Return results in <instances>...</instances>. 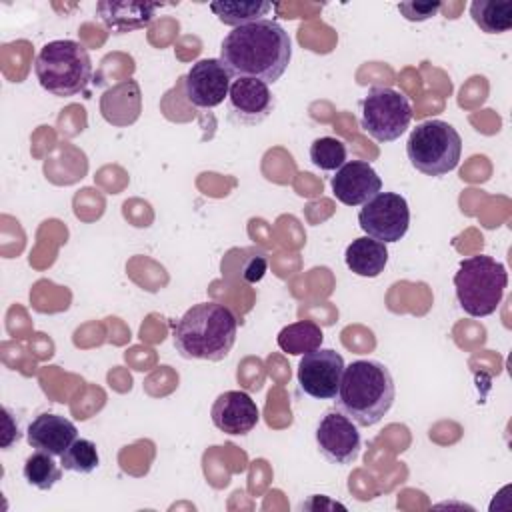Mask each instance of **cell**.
Here are the masks:
<instances>
[{"label": "cell", "mask_w": 512, "mask_h": 512, "mask_svg": "<svg viewBox=\"0 0 512 512\" xmlns=\"http://www.w3.org/2000/svg\"><path fill=\"white\" fill-rule=\"evenodd\" d=\"M292 58L288 32L276 20H256L226 34L220 44V62L234 78H256L274 84Z\"/></svg>", "instance_id": "cell-1"}, {"label": "cell", "mask_w": 512, "mask_h": 512, "mask_svg": "<svg viewBox=\"0 0 512 512\" xmlns=\"http://www.w3.org/2000/svg\"><path fill=\"white\" fill-rule=\"evenodd\" d=\"M396 398L394 378L386 364L378 360H354L344 368L334 408L344 412L358 426L378 424Z\"/></svg>", "instance_id": "cell-2"}, {"label": "cell", "mask_w": 512, "mask_h": 512, "mask_svg": "<svg viewBox=\"0 0 512 512\" xmlns=\"http://www.w3.org/2000/svg\"><path fill=\"white\" fill-rule=\"evenodd\" d=\"M238 320L218 302H200L188 308L174 326V348L186 360L220 362L236 342Z\"/></svg>", "instance_id": "cell-3"}, {"label": "cell", "mask_w": 512, "mask_h": 512, "mask_svg": "<svg viewBox=\"0 0 512 512\" xmlns=\"http://www.w3.org/2000/svg\"><path fill=\"white\" fill-rule=\"evenodd\" d=\"M34 74L40 86L60 98L80 94L92 78L88 50L76 40H52L44 44L34 60Z\"/></svg>", "instance_id": "cell-4"}, {"label": "cell", "mask_w": 512, "mask_h": 512, "mask_svg": "<svg viewBox=\"0 0 512 512\" xmlns=\"http://www.w3.org/2000/svg\"><path fill=\"white\" fill-rule=\"evenodd\" d=\"M506 286V266L488 254L462 260L458 272L454 274L458 304L472 318L494 314L502 302Z\"/></svg>", "instance_id": "cell-5"}, {"label": "cell", "mask_w": 512, "mask_h": 512, "mask_svg": "<svg viewBox=\"0 0 512 512\" xmlns=\"http://www.w3.org/2000/svg\"><path fill=\"white\" fill-rule=\"evenodd\" d=\"M462 154V138L458 130L438 118L424 120L412 128L406 142L410 164L426 176H444L452 172Z\"/></svg>", "instance_id": "cell-6"}, {"label": "cell", "mask_w": 512, "mask_h": 512, "mask_svg": "<svg viewBox=\"0 0 512 512\" xmlns=\"http://www.w3.org/2000/svg\"><path fill=\"white\" fill-rule=\"evenodd\" d=\"M412 120L410 100L388 86H374L360 104V126L378 142L398 140Z\"/></svg>", "instance_id": "cell-7"}, {"label": "cell", "mask_w": 512, "mask_h": 512, "mask_svg": "<svg viewBox=\"0 0 512 512\" xmlns=\"http://www.w3.org/2000/svg\"><path fill=\"white\" fill-rule=\"evenodd\" d=\"M358 224L366 236L390 244L404 238L410 226V208L402 194L378 192L358 212Z\"/></svg>", "instance_id": "cell-8"}, {"label": "cell", "mask_w": 512, "mask_h": 512, "mask_svg": "<svg viewBox=\"0 0 512 512\" xmlns=\"http://www.w3.org/2000/svg\"><path fill=\"white\" fill-rule=\"evenodd\" d=\"M316 446L318 452L336 466L352 464L360 456L362 438L358 432V424L352 422L338 408H330L322 414L316 424Z\"/></svg>", "instance_id": "cell-9"}, {"label": "cell", "mask_w": 512, "mask_h": 512, "mask_svg": "<svg viewBox=\"0 0 512 512\" xmlns=\"http://www.w3.org/2000/svg\"><path fill=\"white\" fill-rule=\"evenodd\" d=\"M344 358L332 348H316L302 354L298 364L300 390L314 400H334L344 374Z\"/></svg>", "instance_id": "cell-10"}, {"label": "cell", "mask_w": 512, "mask_h": 512, "mask_svg": "<svg viewBox=\"0 0 512 512\" xmlns=\"http://www.w3.org/2000/svg\"><path fill=\"white\" fill-rule=\"evenodd\" d=\"M232 74L220 58H202L188 70L184 78V92L196 108H216L228 98Z\"/></svg>", "instance_id": "cell-11"}, {"label": "cell", "mask_w": 512, "mask_h": 512, "mask_svg": "<svg viewBox=\"0 0 512 512\" xmlns=\"http://www.w3.org/2000/svg\"><path fill=\"white\" fill-rule=\"evenodd\" d=\"M228 114L234 122L254 126L266 120L274 108V96L266 82L256 78H236L228 92Z\"/></svg>", "instance_id": "cell-12"}, {"label": "cell", "mask_w": 512, "mask_h": 512, "mask_svg": "<svg viewBox=\"0 0 512 512\" xmlns=\"http://www.w3.org/2000/svg\"><path fill=\"white\" fill-rule=\"evenodd\" d=\"M330 186L336 200L346 206H362L378 192H382V180L378 172L364 160L344 162L334 172Z\"/></svg>", "instance_id": "cell-13"}, {"label": "cell", "mask_w": 512, "mask_h": 512, "mask_svg": "<svg viewBox=\"0 0 512 512\" xmlns=\"http://www.w3.org/2000/svg\"><path fill=\"white\" fill-rule=\"evenodd\" d=\"M210 418L220 432L230 436H244L256 428L260 410L248 392L226 390L214 400Z\"/></svg>", "instance_id": "cell-14"}, {"label": "cell", "mask_w": 512, "mask_h": 512, "mask_svg": "<svg viewBox=\"0 0 512 512\" xmlns=\"http://www.w3.org/2000/svg\"><path fill=\"white\" fill-rule=\"evenodd\" d=\"M78 438V430L72 420L60 414L42 412L26 428V440L34 450L62 456L64 450Z\"/></svg>", "instance_id": "cell-15"}, {"label": "cell", "mask_w": 512, "mask_h": 512, "mask_svg": "<svg viewBox=\"0 0 512 512\" xmlns=\"http://www.w3.org/2000/svg\"><path fill=\"white\" fill-rule=\"evenodd\" d=\"M160 2H132V0H104L96 4V12L102 20V24L116 32L126 34L140 28H146L160 8Z\"/></svg>", "instance_id": "cell-16"}, {"label": "cell", "mask_w": 512, "mask_h": 512, "mask_svg": "<svg viewBox=\"0 0 512 512\" xmlns=\"http://www.w3.org/2000/svg\"><path fill=\"white\" fill-rule=\"evenodd\" d=\"M142 108L140 86L134 80H124L108 88L100 98V112L114 126H128L138 120Z\"/></svg>", "instance_id": "cell-17"}, {"label": "cell", "mask_w": 512, "mask_h": 512, "mask_svg": "<svg viewBox=\"0 0 512 512\" xmlns=\"http://www.w3.org/2000/svg\"><path fill=\"white\" fill-rule=\"evenodd\" d=\"M346 266L362 278H376L384 272L388 264V248L370 236L352 240L344 252Z\"/></svg>", "instance_id": "cell-18"}, {"label": "cell", "mask_w": 512, "mask_h": 512, "mask_svg": "<svg viewBox=\"0 0 512 512\" xmlns=\"http://www.w3.org/2000/svg\"><path fill=\"white\" fill-rule=\"evenodd\" d=\"M324 340V332L322 328L312 322V320H300V322H292L288 326H284L278 332V348L292 354V356H300V354H308L316 348L322 346Z\"/></svg>", "instance_id": "cell-19"}, {"label": "cell", "mask_w": 512, "mask_h": 512, "mask_svg": "<svg viewBox=\"0 0 512 512\" xmlns=\"http://www.w3.org/2000/svg\"><path fill=\"white\" fill-rule=\"evenodd\" d=\"M474 24L486 34H502L512 28L510 0H474L470 4Z\"/></svg>", "instance_id": "cell-20"}, {"label": "cell", "mask_w": 512, "mask_h": 512, "mask_svg": "<svg viewBox=\"0 0 512 512\" xmlns=\"http://www.w3.org/2000/svg\"><path fill=\"white\" fill-rule=\"evenodd\" d=\"M210 10L214 12V16H218V20L226 26H244L256 20H262V16H266L272 10L270 2H212Z\"/></svg>", "instance_id": "cell-21"}, {"label": "cell", "mask_w": 512, "mask_h": 512, "mask_svg": "<svg viewBox=\"0 0 512 512\" xmlns=\"http://www.w3.org/2000/svg\"><path fill=\"white\" fill-rule=\"evenodd\" d=\"M24 480L38 488V490H50L60 478H62V466L54 462V456L42 450H34L22 466Z\"/></svg>", "instance_id": "cell-22"}, {"label": "cell", "mask_w": 512, "mask_h": 512, "mask_svg": "<svg viewBox=\"0 0 512 512\" xmlns=\"http://www.w3.org/2000/svg\"><path fill=\"white\" fill-rule=\"evenodd\" d=\"M98 464L100 456L96 444L88 438H76L60 456V466L76 474H90L98 468Z\"/></svg>", "instance_id": "cell-23"}, {"label": "cell", "mask_w": 512, "mask_h": 512, "mask_svg": "<svg viewBox=\"0 0 512 512\" xmlns=\"http://www.w3.org/2000/svg\"><path fill=\"white\" fill-rule=\"evenodd\" d=\"M346 156V144L334 136H322L310 144V160L322 172H336L346 162Z\"/></svg>", "instance_id": "cell-24"}, {"label": "cell", "mask_w": 512, "mask_h": 512, "mask_svg": "<svg viewBox=\"0 0 512 512\" xmlns=\"http://www.w3.org/2000/svg\"><path fill=\"white\" fill-rule=\"evenodd\" d=\"M442 8V2H400L398 12L410 22H424L436 16Z\"/></svg>", "instance_id": "cell-25"}, {"label": "cell", "mask_w": 512, "mask_h": 512, "mask_svg": "<svg viewBox=\"0 0 512 512\" xmlns=\"http://www.w3.org/2000/svg\"><path fill=\"white\" fill-rule=\"evenodd\" d=\"M2 414H4V432H2V448L8 450L12 444H16L22 436V428H20V422L16 420L14 412L4 406L2 408Z\"/></svg>", "instance_id": "cell-26"}, {"label": "cell", "mask_w": 512, "mask_h": 512, "mask_svg": "<svg viewBox=\"0 0 512 512\" xmlns=\"http://www.w3.org/2000/svg\"><path fill=\"white\" fill-rule=\"evenodd\" d=\"M266 268H268L266 258H264V256H254V258H250V260L246 262L242 276H244V280H246V282L254 284V282H258V280H262V278H264Z\"/></svg>", "instance_id": "cell-27"}]
</instances>
